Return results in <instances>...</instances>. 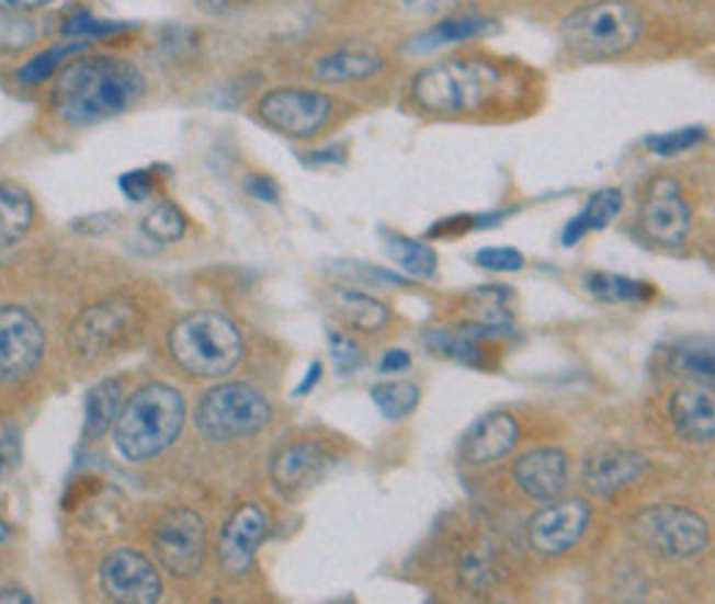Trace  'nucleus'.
Instances as JSON below:
<instances>
[{
    "instance_id": "obj_4",
    "label": "nucleus",
    "mask_w": 715,
    "mask_h": 604,
    "mask_svg": "<svg viewBox=\"0 0 715 604\" xmlns=\"http://www.w3.org/2000/svg\"><path fill=\"white\" fill-rule=\"evenodd\" d=\"M173 366L193 379H224L246 357V339L231 317L220 311H188L168 330Z\"/></svg>"
},
{
    "instance_id": "obj_38",
    "label": "nucleus",
    "mask_w": 715,
    "mask_h": 604,
    "mask_svg": "<svg viewBox=\"0 0 715 604\" xmlns=\"http://www.w3.org/2000/svg\"><path fill=\"white\" fill-rule=\"evenodd\" d=\"M36 36H39V31H36L34 20L23 18V14L3 12V18H0V47L3 50H25V47L34 45Z\"/></svg>"
},
{
    "instance_id": "obj_23",
    "label": "nucleus",
    "mask_w": 715,
    "mask_h": 604,
    "mask_svg": "<svg viewBox=\"0 0 715 604\" xmlns=\"http://www.w3.org/2000/svg\"><path fill=\"white\" fill-rule=\"evenodd\" d=\"M487 339H479V335L468 333L463 328H432L427 330L424 344L430 346V352L435 355L449 357L454 363H463L468 368H492L496 366V352L487 350Z\"/></svg>"
},
{
    "instance_id": "obj_15",
    "label": "nucleus",
    "mask_w": 715,
    "mask_h": 604,
    "mask_svg": "<svg viewBox=\"0 0 715 604\" xmlns=\"http://www.w3.org/2000/svg\"><path fill=\"white\" fill-rule=\"evenodd\" d=\"M642 226L652 242L680 248L691 228V206L677 179L658 176L649 182L642 201Z\"/></svg>"
},
{
    "instance_id": "obj_40",
    "label": "nucleus",
    "mask_w": 715,
    "mask_h": 604,
    "mask_svg": "<svg viewBox=\"0 0 715 604\" xmlns=\"http://www.w3.org/2000/svg\"><path fill=\"white\" fill-rule=\"evenodd\" d=\"M476 264L490 272H520L525 259L518 248H481L476 250Z\"/></svg>"
},
{
    "instance_id": "obj_34",
    "label": "nucleus",
    "mask_w": 715,
    "mask_h": 604,
    "mask_svg": "<svg viewBox=\"0 0 715 604\" xmlns=\"http://www.w3.org/2000/svg\"><path fill=\"white\" fill-rule=\"evenodd\" d=\"M140 226H144V233L149 239H155V242H162V244H171L185 237L188 217L185 212L173 204V201H160V204L144 217Z\"/></svg>"
},
{
    "instance_id": "obj_16",
    "label": "nucleus",
    "mask_w": 715,
    "mask_h": 604,
    "mask_svg": "<svg viewBox=\"0 0 715 604\" xmlns=\"http://www.w3.org/2000/svg\"><path fill=\"white\" fill-rule=\"evenodd\" d=\"M512 483L536 503H551V500L561 498L570 481V459L556 445H543V448H531L520 454L509 467Z\"/></svg>"
},
{
    "instance_id": "obj_42",
    "label": "nucleus",
    "mask_w": 715,
    "mask_h": 604,
    "mask_svg": "<svg viewBox=\"0 0 715 604\" xmlns=\"http://www.w3.org/2000/svg\"><path fill=\"white\" fill-rule=\"evenodd\" d=\"M463 0H397V7L402 9L405 14H413V18H430V14H446L452 12L454 7H459Z\"/></svg>"
},
{
    "instance_id": "obj_18",
    "label": "nucleus",
    "mask_w": 715,
    "mask_h": 604,
    "mask_svg": "<svg viewBox=\"0 0 715 604\" xmlns=\"http://www.w3.org/2000/svg\"><path fill=\"white\" fill-rule=\"evenodd\" d=\"M465 299H468V311H465L459 328L487 341L496 339V335L512 333V288L501 286V283H490V286L474 288Z\"/></svg>"
},
{
    "instance_id": "obj_3",
    "label": "nucleus",
    "mask_w": 715,
    "mask_h": 604,
    "mask_svg": "<svg viewBox=\"0 0 715 604\" xmlns=\"http://www.w3.org/2000/svg\"><path fill=\"white\" fill-rule=\"evenodd\" d=\"M185 396L168 383H146L122 401L113 445L127 461H149L171 448L185 429Z\"/></svg>"
},
{
    "instance_id": "obj_26",
    "label": "nucleus",
    "mask_w": 715,
    "mask_h": 604,
    "mask_svg": "<svg viewBox=\"0 0 715 604\" xmlns=\"http://www.w3.org/2000/svg\"><path fill=\"white\" fill-rule=\"evenodd\" d=\"M622 204H625V198H622V193L616 187H603L594 195H589L587 206H583V209L567 223L565 231H561V242H565L567 248H572V244L581 242L587 233L603 231V228L611 226V220L620 215Z\"/></svg>"
},
{
    "instance_id": "obj_30",
    "label": "nucleus",
    "mask_w": 715,
    "mask_h": 604,
    "mask_svg": "<svg viewBox=\"0 0 715 604\" xmlns=\"http://www.w3.org/2000/svg\"><path fill=\"white\" fill-rule=\"evenodd\" d=\"M83 47H86V39H69V42H61V45L45 47L42 53L31 56L23 67H18L14 80H18L20 86L47 83V80L56 78V75L61 72L64 64H67L72 56H78Z\"/></svg>"
},
{
    "instance_id": "obj_48",
    "label": "nucleus",
    "mask_w": 715,
    "mask_h": 604,
    "mask_svg": "<svg viewBox=\"0 0 715 604\" xmlns=\"http://www.w3.org/2000/svg\"><path fill=\"white\" fill-rule=\"evenodd\" d=\"M196 3L207 14H224L231 7V0H196Z\"/></svg>"
},
{
    "instance_id": "obj_47",
    "label": "nucleus",
    "mask_w": 715,
    "mask_h": 604,
    "mask_svg": "<svg viewBox=\"0 0 715 604\" xmlns=\"http://www.w3.org/2000/svg\"><path fill=\"white\" fill-rule=\"evenodd\" d=\"M0 602H34V599H31L29 591H23V588L3 585L0 588Z\"/></svg>"
},
{
    "instance_id": "obj_50",
    "label": "nucleus",
    "mask_w": 715,
    "mask_h": 604,
    "mask_svg": "<svg viewBox=\"0 0 715 604\" xmlns=\"http://www.w3.org/2000/svg\"><path fill=\"white\" fill-rule=\"evenodd\" d=\"M3 470H7V459H3V454H0V478H3Z\"/></svg>"
},
{
    "instance_id": "obj_32",
    "label": "nucleus",
    "mask_w": 715,
    "mask_h": 604,
    "mask_svg": "<svg viewBox=\"0 0 715 604\" xmlns=\"http://www.w3.org/2000/svg\"><path fill=\"white\" fill-rule=\"evenodd\" d=\"M388 255L397 261V266L402 272H408L410 277H419V281H427V277H435L438 272V253L430 242H421V239L402 237V233H394L388 239Z\"/></svg>"
},
{
    "instance_id": "obj_19",
    "label": "nucleus",
    "mask_w": 715,
    "mask_h": 604,
    "mask_svg": "<svg viewBox=\"0 0 715 604\" xmlns=\"http://www.w3.org/2000/svg\"><path fill=\"white\" fill-rule=\"evenodd\" d=\"M644 470V459L636 451L620 448V445H600L598 451L583 461V483L592 494L609 498L616 489L636 481Z\"/></svg>"
},
{
    "instance_id": "obj_45",
    "label": "nucleus",
    "mask_w": 715,
    "mask_h": 604,
    "mask_svg": "<svg viewBox=\"0 0 715 604\" xmlns=\"http://www.w3.org/2000/svg\"><path fill=\"white\" fill-rule=\"evenodd\" d=\"M410 368V355L405 350H388L381 361L383 374H402Z\"/></svg>"
},
{
    "instance_id": "obj_12",
    "label": "nucleus",
    "mask_w": 715,
    "mask_h": 604,
    "mask_svg": "<svg viewBox=\"0 0 715 604\" xmlns=\"http://www.w3.org/2000/svg\"><path fill=\"white\" fill-rule=\"evenodd\" d=\"M100 588L111 602L155 604L162 596V577L140 549L116 547L102 558Z\"/></svg>"
},
{
    "instance_id": "obj_41",
    "label": "nucleus",
    "mask_w": 715,
    "mask_h": 604,
    "mask_svg": "<svg viewBox=\"0 0 715 604\" xmlns=\"http://www.w3.org/2000/svg\"><path fill=\"white\" fill-rule=\"evenodd\" d=\"M118 190H122L124 198L135 201V204H144L155 195V176L144 168H135V171H127L118 176Z\"/></svg>"
},
{
    "instance_id": "obj_25",
    "label": "nucleus",
    "mask_w": 715,
    "mask_h": 604,
    "mask_svg": "<svg viewBox=\"0 0 715 604\" xmlns=\"http://www.w3.org/2000/svg\"><path fill=\"white\" fill-rule=\"evenodd\" d=\"M34 198L18 182H0V250L23 242L34 226Z\"/></svg>"
},
{
    "instance_id": "obj_20",
    "label": "nucleus",
    "mask_w": 715,
    "mask_h": 604,
    "mask_svg": "<svg viewBox=\"0 0 715 604\" xmlns=\"http://www.w3.org/2000/svg\"><path fill=\"white\" fill-rule=\"evenodd\" d=\"M669 421L677 434L691 443H710L715 434V401L713 390L702 383L682 385L669 399Z\"/></svg>"
},
{
    "instance_id": "obj_31",
    "label": "nucleus",
    "mask_w": 715,
    "mask_h": 604,
    "mask_svg": "<svg viewBox=\"0 0 715 604\" xmlns=\"http://www.w3.org/2000/svg\"><path fill=\"white\" fill-rule=\"evenodd\" d=\"M459 582H463L465 591L470 593H485L496 585L498 580V555L490 544H474V547L465 549L459 555L457 563Z\"/></svg>"
},
{
    "instance_id": "obj_28",
    "label": "nucleus",
    "mask_w": 715,
    "mask_h": 604,
    "mask_svg": "<svg viewBox=\"0 0 715 604\" xmlns=\"http://www.w3.org/2000/svg\"><path fill=\"white\" fill-rule=\"evenodd\" d=\"M496 20L479 18V14H459V18H443L441 23L430 25L424 34L416 36V50H435V47L454 45V42H470L479 36L496 34Z\"/></svg>"
},
{
    "instance_id": "obj_8",
    "label": "nucleus",
    "mask_w": 715,
    "mask_h": 604,
    "mask_svg": "<svg viewBox=\"0 0 715 604\" xmlns=\"http://www.w3.org/2000/svg\"><path fill=\"white\" fill-rule=\"evenodd\" d=\"M273 421V404L248 383H220L198 399L193 423L213 443L257 437Z\"/></svg>"
},
{
    "instance_id": "obj_46",
    "label": "nucleus",
    "mask_w": 715,
    "mask_h": 604,
    "mask_svg": "<svg viewBox=\"0 0 715 604\" xmlns=\"http://www.w3.org/2000/svg\"><path fill=\"white\" fill-rule=\"evenodd\" d=\"M319 377H322V363L314 361L311 368L306 372V377H303V383L295 388V396H306L308 390H314V385L319 383Z\"/></svg>"
},
{
    "instance_id": "obj_2",
    "label": "nucleus",
    "mask_w": 715,
    "mask_h": 604,
    "mask_svg": "<svg viewBox=\"0 0 715 604\" xmlns=\"http://www.w3.org/2000/svg\"><path fill=\"white\" fill-rule=\"evenodd\" d=\"M507 69L487 58H449L410 80V100L435 116H463L490 107L507 94Z\"/></svg>"
},
{
    "instance_id": "obj_44",
    "label": "nucleus",
    "mask_w": 715,
    "mask_h": 604,
    "mask_svg": "<svg viewBox=\"0 0 715 604\" xmlns=\"http://www.w3.org/2000/svg\"><path fill=\"white\" fill-rule=\"evenodd\" d=\"M58 0H0V12L9 14H29L39 12V9L56 7Z\"/></svg>"
},
{
    "instance_id": "obj_14",
    "label": "nucleus",
    "mask_w": 715,
    "mask_h": 604,
    "mask_svg": "<svg viewBox=\"0 0 715 604\" xmlns=\"http://www.w3.org/2000/svg\"><path fill=\"white\" fill-rule=\"evenodd\" d=\"M589 516H592V509H589L587 500H551V505L536 511L529 520V525H525L531 549L545 555V558L565 555L567 549H572L581 542V536L587 533Z\"/></svg>"
},
{
    "instance_id": "obj_35",
    "label": "nucleus",
    "mask_w": 715,
    "mask_h": 604,
    "mask_svg": "<svg viewBox=\"0 0 715 604\" xmlns=\"http://www.w3.org/2000/svg\"><path fill=\"white\" fill-rule=\"evenodd\" d=\"M671 368L677 374L696 383H713V346L704 344H682L680 350L671 355Z\"/></svg>"
},
{
    "instance_id": "obj_24",
    "label": "nucleus",
    "mask_w": 715,
    "mask_h": 604,
    "mask_svg": "<svg viewBox=\"0 0 715 604\" xmlns=\"http://www.w3.org/2000/svg\"><path fill=\"white\" fill-rule=\"evenodd\" d=\"M377 72H383V58L370 50H352V47L325 53L311 67V75L319 83H352V80L375 78Z\"/></svg>"
},
{
    "instance_id": "obj_6",
    "label": "nucleus",
    "mask_w": 715,
    "mask_h": 604,
    "mask_svg": "<svg viewBox=\"0 0 715 604\" xmlns=\"http://www.w3.org/2000/svg\"><path fill=\"white\" fill-rule=\"evenodd\" d=\"M47 361V333L34 311L0 306V407L34 396Z\"/></svg>"
},
{
    "instance_id": "obj_36",
    "label": "nucleus",
    "mask_w": 715,
    "mask_h": 604,
    "mask_svg": "<svg viewBox=\"0 0 715 604\" xmlns=\"http://www.w3.org/2000/svg\"><path fill=\"white\" fill-rule=\"evenodd\" d=\"M707 140V133L704 127H685V129H674V133H655L644 138V146L652 151L655 157H677L682 151L696 149L699 144Z\"/></svg>"
},
{
    "instance_id": "obj_33",
    "label": "nucleus",
    "mask_w": 715,
    "mask_h": 604,
    "mask_svg": "<svg viewBox=\"0 0 715 604\" xmlns=\"http://www.w3.org/2000/svg\"><path fill=\"white\" fill-rule=\"evenodd\" d=\"M372 401H375L377 410L383 412V418L388 421H399V418H408L416 407L421 404V390L416 383H408V379H388V383H377L375 388L370 390Z\"/></svg>"
},
{
    "instance_id": "obj_49",
    "label": "nucleus",
    "mask_w": 715,
    "mask_h": 604,
    "mask_svg": "<svg viewBox=\"0 0 715 604\" xmlns=\"http://www.w3.org/2000/svg\"><path fill=\"white\" fill-rule=\"evenodd\" d=\"M9 538V527H7V522L0 520V542H7Z\"/></svg>"
},
{
    "instance_id": "obj_29",
    "label": "nucleus",
    "mask_w": 715,
    "mask_h": 604,
    "mask_svg": "<svg viewBox=\"0 0 715 604\" xmlns=\"http://www.w3.org/2000/svg\"><path fill=\"white\" fill-rule=\"evenodd\" d=\"M583 286L600 303H647L652 299L655 288L636 277L616 275V272H589Z\"/></svg>"
},
{
    "instance_id": "obj_17",
    "label": "nucleus",
    "mask_w": 715,
    "mask_h": 604,
    "mask_svg": "<svg viewBox=\"0 0 715 604\" xmlns=\"http://www.w3.org/2000/svg\"><path fill=\"white\" fill-rule=\"evenodd\" d=\"M330 465V454L319 440L297 437L284 443L270 459V481L279 492L295 494L317 481Z\"/></svg>"
},
{
    "instance_id": "obj_1",
    "label": "nucleus",
    "mask_w": 715,
    "mask_h": 604,
    "mask_svg": "<svg viewBox=\"0 0 715 604\" xmlns=\"http://www.w3.org/2000/svg\"><path fill=\"white\" fill-rule=\"evenodd\" d=\"M146 78L118 56H83L67 61L50 89V111L72 127L107 122L144 96Z\"/></svg>"
},
{
    "instance_id": "obj_27",
    "label": "nucleus",
    "mask_w": 715,
    "mask_h": 604,
    "mask_svg": "<svg viewBox=\"0 0 715 604\" xmlns=\"http://www.w3.org/2000/svg\"><path fill=\"white\" fill-rule=\"evenodd\" d=\"M124 388L122 379L105 377L86 394V423H83V437L89 443L105 437L113 429L118 410H122Z\"/></svg>"
},
{
    "instance_id": "obj_13",
    "label": "nucleus",
    "mask_w": 715,
    "mask_h": 604,
    "mask_svg": "<svg viewBox=\"0 0 715 604\" xmlns=\"http://www.w3.org/2000/svg\"><path fill=\"white\" fill-rule=\"evenodd\" d=\"M268 527L270 520L262 505L242 503L231 511L229 520L220 527L218 544H215L218 569L229 580H242L251 571L259 547L268 536Z\"/></svg>"
},
{
    "instance_id": "obj_9",
    "label": "nucleus",
    "mask_w": 715,
    "mask_h": 604,
    "mask_svg": "<svg viewBox=\"0 0 715 604\" xmlns=\"http://www.w3.org/2000/svg\"><path fill=\"white\" fill-rule=\"evenodd\" d=\"M151 549L162 569L177 580L202 574L207 560V525L202 514L188 505H168L160 511L149 533Z\"/></svg>"
},
{
    "instance_id": "obj_11",
    "label": "nucleus",
    "mask_w": 715,
    "mask_h": 604,
    "mask_svg": "<svg viewBox=\"0 0 715 604\" xmlns=\"http://www.w3.org/2000/svg\"><path fill=\"white\" fill-rule=\"evenodd\" d=\"M264 127L292 140H308L333 116V100L314 89H273L257 102Z\"/></svg>"
},
{
    "instance_id": "obj_10",
    "label": "nucleus",
    "mask_w": 715,
    "mask_h": 604,
    "mask_svg": "<svg viewBox=\"0 0 715 604\" xmlns=\"http://www.w3.org/2000/svg\"><path fill=\"white\" fill-rule=\"evenodd\" d=\"M633 536L642 547L663 558L682 560L707 549L710 527L685 505H649L633 522Z\"/></svg>"
},
{
    "instance_id": "obj_39",
    "label": "nucleus",
    "mask_w": 715,
    "mask_h": 604,
    "mask_svg": "<svg viewBox=\"0 0 715 604\" xmlns=\"http://www.w3.org/2000/svg\"><path fill=\"white\" fill-rule=\"evenodd\" d=\"M328 346H330V361L339 374H355L358 368L364 366V352L355 341L341 330H328Z\"/></svg>"
},
{
    "instance_id": "obj_37",
    "label": "nucleus",
    "mask_w": 715,
    "mask_h": 604,
    "mask_svg": "<svg viewBox=\"0 0 715 604\" xmlns=\"http://www.w3.org/2000/svg\"><path fill=\"white\" fill-rule=\"evenodd\" d=\"M129 29L127 23H107V20H97L94 14L86 9H75L61 25V34L69 39H100V36L118 34V31Z\"/></svg>"
},
{
    "instance_id": "obj_21",
    "label": "nucleus",
    "mask_w": 715,
    "mask_h": 604,
    "mask_svg": "<svg viewBox=\"0 0 715 604\" xmlns=\"http://www.w3.org/2000/svg\"><path fill=\"white\" fill-rule=\"evenodd\" d=\"M520 426L509 412H490L479 418L463 437V459L468 465H490L503 459L518 445Z\"/></svg>"
},
{
    "instance_id": "obj_7",
    "label": "nucleus",
    "mask_w": 715,
    "mask_h": 604,
    "mask_svg": "<svg viewBox=\"0 0 715 604\" xmlns=\"http://www.w3.org/2000/svg\"><path fill=\"white\" fill-rule=\"evenodd\" d=\"M644 18L631 0H598L561 23V42L583 61L625 56L638 45Z\"/></svg>"
},
{
    "instance_id": "obj_22",
    "label": "nucleus",
    "mask_w": 715,
    "mask_h": 604,
    "mask_svg": "<svg viewBox=\"0 0 715 604\" xmlns=\"http://www.w3.org/2000/svg\"><path fill=\"white\" fill-rule=\"evenodd\" d=\"M330 311H333L347 328L361 330V333H377V330L386 328L388 319H391L386 303L350 286H336L333 292H330Z\"/></svg>"
},
{
    "instance_id": "obj_5",
    "label": "nucleus",
    "mask_w": 715,
    "mask_h": 604,
    "mask_svg": "<svg viewBox=\"0 0 715 604\" xmlns=\"http://www.w3.org/2000/svg\"><path fill=\"white\" fill-rule=\"evenodd\" d=\"M144 335V311L133 297H113L91 303L69 324V361L78 368H100L135 350Z\"/></svg>"
},
{
    "instance_id": "obj_43",
    "label": "nucleus",
    "mask_w": 715,
    "mask_h": 604,
    "mask_svg": "<svg viewBox=\"0 0 715 604\" xmlns=\"http://www.w3.org/2000/svg\"><path fill=\"white\" fill-rule=\"evenodd\" d=\"M246 193L251 195L253 201H262V204H279L281 198L279 184H275V179L268 176V173H251V176L246 179Z\"/></svg>"
}]
</instances>
